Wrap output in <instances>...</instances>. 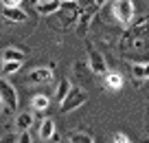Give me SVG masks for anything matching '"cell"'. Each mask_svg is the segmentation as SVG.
Segmentation results:
<instances>
[{
    "label": "cell",
    "instance_id": "d6986e66",
    "mask_svg": "<svg viewBox=\"0 0 149 143\" xmlns=\"http://www.w3.org/2000/svg\"><path fill=\"white\" fill-rule=\"evenodd\" d=\"M0 143H18V134H7V137H0Z\"/></svg>",
    "mask_w": 149,
    "mask_h": 143
},
{
    "label": "cell",
    "instance_id": "6da1fadb",
    "mask_svg": "<svg viewBox=\"0 0 149 143\" xmlns=\"http://www.w3.org/2000/svg\"><path fill=\"white\" fill-rule=\"evenodd\" d=\"M110 11H112V18L116 20L123 29H127L136 20V5H134V0H112Z\"/></svg>",
    "mask_w": 149,
    "mask_h": 143
},
{
    "label": "cell",
    "instance_id": "8fae6325",
    "mask_svg": "<svg viewBox=\"0 0 149 143\" xmlns=\"http://www.w3.org/2000/svg\"><path fill=\"white\" fill-rule=\"evenodd\" d=\"M48 106H51V97H48V95H44V92L33 95V99H31V112H35V115H44V112L48 110Z\"/></svg>",
    "mask_w": 149,
    "mask_h": 143
},
{
    "label": "cell",
    "instance_id": "44dd1931",
    "mask_svg": "<svg viewBox=\"0 0 149 143\" xmlns=\"http://www.w3.org/2000/svg\"><path fill=\"white\" fill-rule=\"evenodd\" d=\"M94 5L101 9V7H105V5H107V0H94Z\"/></svg>",
    "mask_w": 149,
    "mask_h": 143
},
{
    "label": "cell",
    "instance_id": "ba28073f",
    "mask_svg": "<svg viewBox=\"0 0 149 143\" xmlns=\"http://www.w3.org/2000/svg\"><path fill=\"white\" fill-rule=\"evenodd\" d=\"M35 11H37V15H42V18H51L57 11H61V0H42V2L35 5Z\"/></svg>",
    "mask_w": 149,
    "mask_h": 143
},
{
    "label": "cell",
    "instance_id": "7402d4cb",
    "mask_svg": "<svg viewBox=\"0 0 149 143\" xmlns=\"http://www.w3.org/2000/svg\"><path fill=\"white\" fill-rule=\"evenodd\" d=\"M2 106H5V104H2V99H0V115H2Z\"/></svg>",
    "mask_w": 149,
    "mask_h": 143
},
{
    "label": "cell",
    "instance_id": "3957f363",
    "mask_svg": "<svg viewBox=\"0 0 149 143\" xmlns=\"http://www.w3.org/2000/svg\"><path fill=\"white\" fill-rule=\"evenodd\" d=\"M86 62H88V66H90V73L97 75V77H103V75L110 70L103 53L99 51V49H94L92 44H86Z\"/></svg>",
    "mask_w": 149,
    "mask_h": 143
},
{
    "label": "cell",
    "instance_id": "9c48e42d",
    "mask_svg": "<svg viewBox=\"0 0 149 143\" xmlns=\"http://www.w3.org/2000/svg\"><path fill=\"white\" fill-rule=\"evenodd\" d=\"M2 18H5L7 22H11V24H20V22H24L29 15H26V11H24L22 7H2Z\"/></svg>",
    "mask_w": 149,
    "mask_h": 143
},
{
    "label": "cell",
    "instance_id": "ffe728a7",
    "mask_svg": "<svg viewBox=\"0 0 149 143\" xmlns=\"http://www.w3.org/2000/svg\"><path fill=\"white\" fill-rule=\"evenodd\" d=\"M2 7H22V0H0Z\"/></svg>",
    "mask_w": 149,
    "mask_h": 143
},
{
    "label": "cell",
    "instance_id": "30bf717a",
    "mask_svg": "<svg viewBox=\"0 0 149 143\" xmlns=\"http://www.w3.org/2000/svg\"><path fill=\"white\" fill-rule=\"evenodd\" d=\"M33 123H35V119H33V112H18L13 119V128L18 130V132H26V130L33 128Z\"/></svg>",
    "mask_w": 149,
    "mask_h": 143
},
{
    "label": "cell",
    "instance_id": "2e32d148",
    "mask_svg": "<svg viewBox=\"0 0 149 143\" xmlns=\"http://www.w3.org/2000/svg\"><path fill=\"white\" fill-rule=\"evenodd\" d=\"M61 11H66V13H81V7L77 0H61Z\"/></svg>",
    "mask_w": 149,
    "mask_h": 143
},
{
    "label": "cell",
    "instance_id": "603a6c76",
    "mask_svg": "<svg viewBox=\"0 0 149 143\" xmlns=\"http://www.w3.org/2000/svg\"><path fill=\"white\" fill-rule=\"evenodd\" d=\"M40 2H42V0H40Z\"/></svg>",
    "mask_w": 149,
    "mask_h": 143
},
{
    "label": "cell",
    "instance_id": "7c38bea8",
    "mask_svg": "<svg viewBox=\"0 0 149 143\" xmlns=\"http://www.w3.org/2000/svg\"><path fill=\"white\" fill-rule=\"evenodd\" d=\"M70 88H72V84H70L68 77H61L59 82H57V88H55V101L61 104L66 99V95L70 92Z\"/></svg>",
    "mask_w": 149,
    "mask_h": 143
},
{
    "label": "cell",
    "instance_id": "5b68a950",
    "mask_svg": "<svg viewBox=\"0 0 149 143\" xmlns=\"http://www.w3.org/2000/svg\"><path fill=\"white\" fill-rule=\"evenodd\" d=\"M0 99L5 104V110L7 112H15L20 106V95L15 90V86L11 82H7L5 77H0Z\"/></svg>",
    "mask_w": 149,
    "mask_h": 143
},
{
    "label": "cell",
    "instance_id": "9a60e30c",
    "mask_svg": "<svg viewBox=\"0 0 149 143\" xmlns=\"http://www.w3.org/2000/svg\"><path fill=\"white\" fill-rule=\"evenodd\" d=\"M24 62H2V66H0V73H2V77H11V75H15L20 68H22Z\"/></svg>",
    "mask_w": 149,
    "mask_h": 143
},
{
    "label": "cell",
    "instance_id": "4fadbf2b",
    "mask_svg": "<svg viewBox=\"0 0 149 143\" xmlns=\"http://www.w3.org/2000/svg\"><path fill=\"white\" fill-rule=\"evenodd\" d=\"M24 60H26V55L15 46H7L2 51V62H24Z\"/></svg>",
    "mask_w": 149,
    "mask_h": 143
},
{
    "label": "cell",
    "instance_id": "ac0fdd59",
    "mask_svg": "<svg viewBox=\"0 0 149 143\" xmlns=\"http://www.w3.org/2000/svg\"><path fill=\"white\" fill-rule=\"evenodd\" d=\"M18 143H35L33 141V137H31V132H18Z\"/></svg>",
    "mask_w": 149,
    "mask_h": 143
},
{
    "label": "cell",
    "instance_id": "e0dca14e",
    "mask_svg": "<svg viewBox=\"0 0 149 143\" xmlns=\"http://www.w3.org/2000/svg\"><path fill=\"white\" fill-rule=\"evenodd\" d=\"M112 143H134L125 132H114L112 134Z\"/></svg>",
    "mask_w": 149,
    "mask_h": 143
},
{
    "label": "cell",
    "instance_id": "277c9868",
    "mask_svg": "<svg viewBox=\"0 0 149 143\" xmlns=\"http://www.w3.org/2000/svg\"><path fill=\"white\" fill-rule=\"evenodd\" d=\"M51 82H55V66H35L24 77L26 86H40V84H51Z\"/></svg>",
    "mask_w": 149,
    "mask_h": 143
},
{
    "label": "cell",
    "instance_id": "52a82bcc",
    "mask_svg": "<svg viewBox=\"0 0 149 143\" xmlns=\"http://www.w3.org/2000/svg\"><path fill=\"white\" fill-rule=\"evenodd\" d=\"M103 86H105V90L118 92L125 86V77H123V73H118V70H107V73L103 75Z\"/></svg>",
    "mask_w": 149,
    "mask_h": 143
},
{
    "label": "cell",
    "instance_id": "8992f818",
    "mask_svg": "<svg viewBox=\"0 0 149 143\" xmlns=\"http://www.w3.org/2000/svg\"><path fill=\"white\" fill-rule=\"evenodd\" d=\"M37 137L42 141H59V132H57V125L51 117L40 121V128H37Z\"/></svg>",
    "mask_w": 149,
    "mask_h": 143
},
{
    "label": "cell",
    "instance_id": "7a4b0ae2",
    "mask_svg": "<svg viewBox=\"0 0 149 143\" xmlns=\"http://www.w3.org/2000/svg\"><path fill=\"white\" fill-rule=\"evenodd\" d=\"M86 101H88V92H86L81 86H72L70 92L66 95V99L59 104V112H61V115H68V112L81 108Z\"/></svg>",
    "mask_w": 149,
    "mask_h": 143
},
{
    "label": "cell",
    "instance_id": "5bb4252c",
    "mask_svg": "<svg viewBox=\"0 0 149 143\" xmlns=\"http://www.w3.org/2000/svg\"><path fill=\"white\" fill-rule=\"evenodd\" d=\"M68 141L70 143H94V137L84 132V130H72V132H68Z\"/></svg>",
    "mask_w": 149,
    "mask_h": 143
}]
</instances>
